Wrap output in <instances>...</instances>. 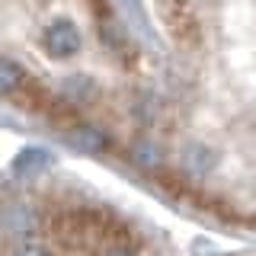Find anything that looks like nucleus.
<instances>
[{
    "mask_svg": "<svg viewBox=\"0 0 256 256\" xmlns=\"http://www.w3.org/2000/svg\"><path fill=\"white\" fill-rule=\"evenodd\" d=\"M134 157H138V164H141V166H150V164H157V150L150 148V144H141V148H138V154H134Z\"/></svg>",
    "mask_w": 256,
    "mask_h": 256,
    "instance_id": "nucleus-6",
    "label": "nucleus"
},
{
    "mask_svg": "<svg viewBox=\"0 0 256 256\" xmlns=\"http://www.w3.org/2000/svg\"><path fill=\"white\" fill-rule=\"evenodd\" d=\"M70 148L80 150V154H102L109 148V138L100 132V128H77L70 134Z\"/></svg>",
    "mask_w": 256,
    "mask_h": 256,
    "instance_id": "nucleus-3",
    "label": "nucleus"
},
{
    "mask_svg": "<svg viewBox=\"0 0 256 256\" xmlns=\"http://www.w3.org/2000/svg\"><path fill=\"white\" fill-rule=\"evenodd\" d=\"M13 256H48L42 246H22V250H16Z\"/></svg>",
    "mask_w": 256,
    "mask_h": 256,
    "instance_id": "nucleus-7",
    "label": "nucleus"
},
{
    "mask_svg": "<svg viewBox=\"0 0 256 256\" xmlns=\"http://www.w3.org/2000/svg\"><path fill=\"white\" fill-rule=\"evenodd\" d=\"M214 164H218V154H214L212 148H205V144H189V148L182 150V166H186L192 176H208L214 170Z\"/></svg>",
    "mask_w": 256,
    "mask_h": 256,
    "instance_id": "nucleus-2",
    "label": "nucleus"
},
{
    "mask_svg": "<svg viewBox=\"0 0 256 256\" xmlns=\"http://www.w3.org/2000/svg\"><path fill=\"white\" fill-rule=\"evenodd\" d=\"M80 48V32L70 20H58L52 22L45 32V52L54 54V58H70V54H77Z\"/></svg>",
    "mask_w": 256,
    "mask_h": 256,
    "instance_id": "nucleus-1",
    "label": "nucleus"
},
{
    "mask_svg": "<svg viewBox=\"0 0 256 256\" xmlns=\"http://www.w3.org/2000/svg\"><path fill=\"white\" fill-rule=\"evenodd\" d=\"M109 256H132V253H128V250H112Z\"/></svg>",
    "mask_w": 256,
    "mask_h": 256,
    "instance_id": "nucleus-8",
    "label": "nucleus"
},
{
    "mask_svg": "<svg viewBox=\"0 0 256 256\" xmlns=\"http://www.w3.org/2000/svg\"><path fill=\"white\" fill-rule=\"evenodd\" d=\"M48 157L45 150H38V148H29V150H22L20 157H16V164H13V170L20 173V176H32V173H42L45 166H48Z\"/></svg>",
    "mask_w": 256,
    "mask_h": 256,
    "instance_id": "nucleus-4",
    "label": "nucleus"
},
{
    "mask_svg": "<svg viewBox=\"0 0 256 256\" xmlns=\"http://www.w3.org/2000/svg\"><path fill=\"white\" fill-rule=\"evenodd\" d=\"M22 84V70L10 58H0V93H13Z\"/></svg>",
    "mask_w": 256,
    "mask_h": 256,
    "instance_id": "nucleus-5",
    "label": "nucleus"
}]
</instances>
